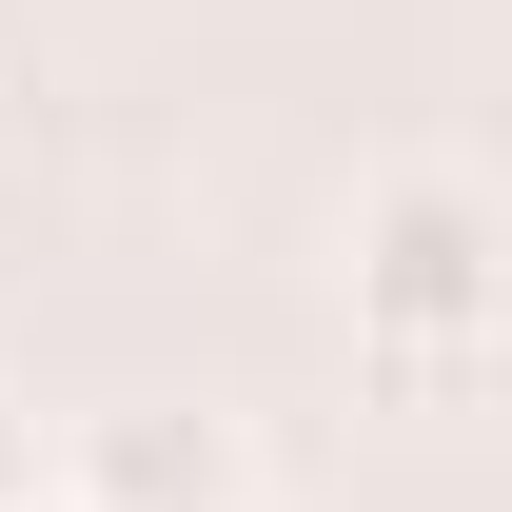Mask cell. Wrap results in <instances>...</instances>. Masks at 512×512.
<instances>
[{
  "mask_svg": "<svg viewBox=\"0 0 512 512\" xmlns=\"http://www.w3.org/2000/svg\"><path fill=\"white\" fill-rule=\"evenodd\" d=\"M335 276H355V335H375V355L453 375V355L512 335V197L473 178V158H394V178L355 197Z\"/></svg>",
  "mask_w": 512,
  "mask_h": 512,
  "instance_id": "6da1fadb",
  "label": "cell"
},
{
  "mask_svg": "<svg viewBox=\"0 0 512 512\" xmlns=\"http://www.w3.org/2000/svg\"><path fill=\"white\" fill-rule=\"evenodd\" d=\"M79 493L99 512H256V453L217 394H138V414H79Z\"/></svg>",
  "mask_w": 512,
  "mask_h": 512,
  "instance_id": "7a4b0ae2",
  "label": "cell"
},
{
  "mask_svg": "<svg viewBox=\"0 0 512 512\" xmlns=\"http://www.w3.org/2000/svg\"><path fill=\"white\" fill-rule=\"evenodd\" d=\"M40 493H60V473H40V394L0 375V512H40Z\"/></svg>",
  "mask_w": 512,
  "mask_h": 512,
  "instance_id": "3957f363",
  "label": "cell"
},
{
  "mask_svg": "<svg viewBox=\"0 0 512 512\" xmlns=\"http://www.w3.org/2000/svg\"><path fill=\"white\" fill-rule=\"evenodd\" d=\"M40 512H99V493H79V473H60V493H40Z\"/></svg>",
  "mask_w": 512,
  "mask_h": 512,
  "instance_id": "277c9868",
  "label": "cell"
}]
</instances>
